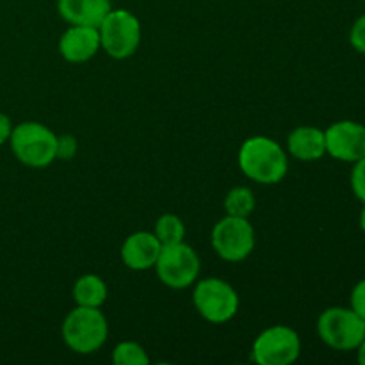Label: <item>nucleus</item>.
Instances as JSON below:
<instances>
[{
	"mask_svg": "<svg viewBox=\"0 0 365 365\" xmlns=\"http://www.w3.org/2000/svg\"><path fill=\"white\" fill-rule=\"evenodd\" d=\"M77 139L73 138L71 134H64V135H57V145H56V152H57V159H73L75 153H77Z\"/></svg>",
	"mask_w": 365,
	"mask_h": 365,
	"instance_id": "20",
	"label": "nucleus"
},
{
	"mask_svg": "<svg viewBox=\"0 0 365 365\" xmlns=\"http://www.w3.org/2000/svg\"><path fill=\"white\" fill-rule=\"evenodd\" d=\"M351 189L356 198L365 203V157L356 160L351 171Z\"/></svg>",
	"mask_w": 365,
	"mask_h": 365,
	"instance_id": "19",
	"label": "nucleus"
},
{
	"mask_svg": "<svg viewBox=\"0 0 365 365\" xmlns=\"http://www.w3.org/2000/svg\"><path fill=\"white\" fill-rule=\"evenodd\" d=\"M287 148L299 160H317L327 153L324 130L317 127H298L289 134Z\"/></svg>",
	"mask_w": 365,
	"mask_h": 365,
	"instance_id": "14",
	"label": "nucleus"
},
{
	"mask_svg": "<svg viewBox=\"0 0 365 365\" xmlns=\"http://www.w3.org/2000/svg\"><path fill=\"white\" fill-rule=\"evenodd\" d=\"M239 168L257 184L273 185L285 178L289 160L284 148L274 139L253 135L239 150Z\"/></svg>",
	"mask_w": 365,
	"mask_h": 365,
	"instance_id": "1",
	"label": "nucleus"
},
{
	"mask_svg": "<svg viewBox=\"0 0 365 365\" xmlns=\"http://www.w3.org/2000/svg\"><path fill=\"white\" fill-rule=\"evenodd\" d=\"M73 299L81 307H100L107 299V285L98 274H84L73 285Z\"/></svg>",
	"mask_w": 365,
	"mask_h": 365,
	"instance_id": "15",
	"label": "nucleus"
},
{
	"mask_svg": "<svg viewBox=\"0 0 365 365\" xmlns=\"http://www.w3.org/2000/svg\"><path fill=\"white\" fill-rule=\"evenodd\" d=\"M157 277L171 289H185L196 282L200 274V257L184 241L163 246L155 262Z\"/></svg>",
	"mask_w": 365,
	"mask_h": 365,
	"instance_id": "8",
	"label": "nucleus"
},
{
	"mask_svg": "<svg viewBox=\"0 0 365 365\" xmlns=\"http://www.w3.org/2000/svg\"><path fill=\"white\" fill-rule=\"evenodd\" d=\"M356 349H359V362L365 365V337H364V341L360 342V346Z\"/></svg>",
	"mask_w": 365,
	"mask_h": 365,
	"instance_id": "24",
	"label": "nucleus"
},
{
	"mask_svg": "<svg viewBox=\"0 0 365 365\" xmlns=\"http://www.w3.org/2000/svg\"><path fill=\"white\" fill-rule=\"evenodd\" d=\"M351 309L365 321V280H360L351 291Z\"/></svg>",
	"mask_w": 365,
	"mask_h": 365,
	"instance_id": "22",
	"label": "nucleus"
},
{
	"mask_svg": "<svg viewBox=\"0 0 365 365\" xmlns=\"http://www.w3.org/2000/svg\"><path fill=\"white\" fill-rule=\"evenodd\" d=\"M110 9V0H57L61 18L70 25L98 29Z\"/></svg>",
	"mask_w": 365,
	"mask_h": 365,
	"instance_id": "13",
	"label": "nucleus"
},
{
	"mask_svg": "<svg viewBox=\"0 0 365 365\" xmlns=\"http://www.w3.org/2000/svg\"><path fill=\"white\" fill-rule=\"evenodd\" d=\"M321 341L337 351H353L365 337V321L353 309L331 307L317 319Z\"/></svg>",
	"mask_w": 365,
	"mask_h": 365,
	"instance_id": "4",
	"label": "nucleus"
},
{
	"mask_svg": "<svg viewBox=\"0 0 365 365\" xmlns=\"http://www.w3.org/2000/svg\"><path fill=\"white\" fill-rule=\"evenodd\" d=\"M360 228H362V232L365 234V203H364L362 212H360Z\"/></svg>",
	"mask_w": 365,
	"mask_h": 365,
	"instance_id": "25",
	"label": "nucleus"
},
{
	"mask_svg": "<svg viewBox=\"0 0 365 365\" xmlns=\"http://www.w3.org/2000/svg\"><path fill=\"white\" fill-rule=\"evenodd\" d=\"M63 341L71 351L78 355H91L98 351L109 335V323L102 310L95 307H81L71 310L63 321Z\"/></svg>",
	"mask_w": 365,
	"mask_h": 365,
	"instance_id": "2",
	"label": "nucleus"
},
{
	"mask_svg": "<svg viewBox=\"0 0 365 365\" xmlns=\"http://www.w3.org/2000/svg\"><path fill=\"white\" fill-rule=\"evenodd\" d=\"M192 303L203 319L212 324H223L237 314L239 294L221 278H205L196 284Z\"/></svg>",
	"mask_w": 365,
	"mask_h": 365,
	"instance_id": "6",
	"label": "nucleus"
},
{
	"mask_svg": "<svg viewBox=\"0 0 365 365\" xmlns=\"http://www.w3.org/2000/svg\"><path fill=\"white\" fill-rule=\"evenodd\" d=\"M153 234L157 235V239L160 241V245H177V242H182L185 237V225L184 221L180 220L175 214H164L157 220L155 223V232Z\"/></svg>",
	"mask_w": 365,
	"mask_h": 365,
	"instance_id": "17",
	"label": "nucleus"
},
{
	"mask_svg": "<svg viewBox=\"0 0 365 365\" xmlns=\"http://www.w3.org/2000/svg\"><path fill=\"white\" fill-rule=\"evenodd\" d=\"M102 48L100 32L96 27L71 25L59 39V52L68 63H86Z\"/></svg>",
	"mask_w": 365,
	"mask_h": 365,
	"instance_id": "11",
	"label": "nucleus"
},
{
	"mask_svg": "<svg viewBox=\"0 0 365 365\" xmlns=\"http://www.w3.org/2000/svg\"><path fill=\"white\" fill-rule=\"evenodd\" d=\"M210 241L221 259L227 262H241L255 250V230L248 217L227 216L212 228Z\"/></svg>",
	"mask_w": 365,
	"mask_h": 365,
	"instance_id": "7",
	"label": "nucleus"
},
{
	"mask_svg": "<svg viewBox=\"0 0 365 365\" xmlns=\"http://www.w3.org/2000/svg\"><path fill=\"white\" fill-rule=\"evenodd\" d=\"M9 143L14 157L24 166L41 170L57 159V135L39 121H24L13 127Z\"/></svg>",
	"mask_w": 365,
	"mask_h": 365,
	"instance_id": "3",
	"label": "nucleus"
},
{
	"mask_svg": "<svg viewBox=\"0 0 365 365\" xmlns=\"http://www.w3.org/2000/svg\"><path fill=\"white\" fill-rule=\"evenodd\" d=\"M100 45L113 59L134 56L141 43V24L127 9H110L98 25Z\"/></svg>",
	"mask_w": 365,
	"mask_h": 365,
	"instance_id": "5",
	"label": "nucleus"
},
{
	"mask_svg": "<svg viewBox=\"0 0 365 365\" xmlns=\"http://www.w3.org/2000/svg\"><path fill=\"white\" fill-rule=\"evenodd\" d=\"M302 353L298 331L289 327H271L253 342L252 359L259 365H289Z\"/></svg>",
	"mask_w": 365,
	"mask_h": 365,
	"instance_id": "9",
	"label": "nucleus"
},
{
	"mask_svg": "<svg viewBox=\"0 0 365 365\" xmlns=\"http://www.w3.org/2000/svg\"><path fill=\"white\" fill-rule=\"evenodd\" d=\"M225 210L227 216L250 217L255 210V196L248 187H234L225 198Z\"/></svg>",
	"mask_w": 365,
	"mask_h": 365,
	"instance_id": "16",
	"label": "nucleus"
},
{
	"mask_svg": "<svg viewBox=\"0 0 365 365\" xmlns=\"http://www.w3.org/2000/svg\"><path fill=\"white\" fill-rule=\"evenodd\" d=\"M327 153L342 163H356L365 157V125L342 120L324 130Z\"/></svg>",
	"mask_w": 365,
	"mask_h": 365,
	"instance_id": "10",
	"label": "nucleus"
},
{
	"mask_svg": "<svg viewBox=\"0 0 365 365\" xmlns=\"http://www.w3.org/2000/svg\"><path fill=\"white\" fill-rule=\"evenodd\" d=\"M163 245L152 232H135L121 246V260L128 269L146 271L155 267Z\"/></svg>",
	"mask_w": 365,
	"mask_h": 365,
	"instance_id": "12",
	"label": "nucleus"
},
{
	"mask_svg": "<svg viewBox=\"0 0 365 365\" xmlns=\"http://www.w3.org/2000/svg\"><path fill=\"white\" fill-rule=\"evenodd\" d=\"M349 43L356 52L365 53V14L353 24L351 32H349Z\"/></svg>",
	"mask_w": 365,
	"mask_h": 365,
	"instance_id": "21",
	"label": "nucleus"
},
{
	"mask_svg": "<svg viewBox=\"0 0 365 365\" xmlns=\"http://www.w3.org/2000/svg\"><path fill=\"white\" fill-rule=\"evenodd\" d=\"M113 362L116 365H148L150 359L141 344L125 341L114 348Z\"/></svg>",
	"mask_w": 365,
	"mask_h": 365,
	"instance_id": "18",
	"label": "nucleus"
},
{
	"mask_svg": "<svg viewBox=\"0 0 365 365\" xmlns=\"http://www.w3.org/2000/svg\"><path fill=\"white\" fill-rule=\"evenodd\" d=\"M11 132H13V123H11L9 116L0 113V146H2L4 143L9 141Z\"/></svg>",
	"mask_w": 365,
	"mask_h": 365,
	"instance_id": "23",
	"label": "nucleus"
},
{
	"mask_svg": "<svg viewBox=\"0 0 365 365\" xmlns=\"http://www.w3.org/2000/svg\"><path fill=\"white\" fill-rule=\"evenodd\" d=\"M364 2H365V0H364Z\"/></svg>",
	"mask_w": 365,
	"mask_h": 365,
	"instance_id": "26",
	"label": "nucleus"
}]
</instances>
